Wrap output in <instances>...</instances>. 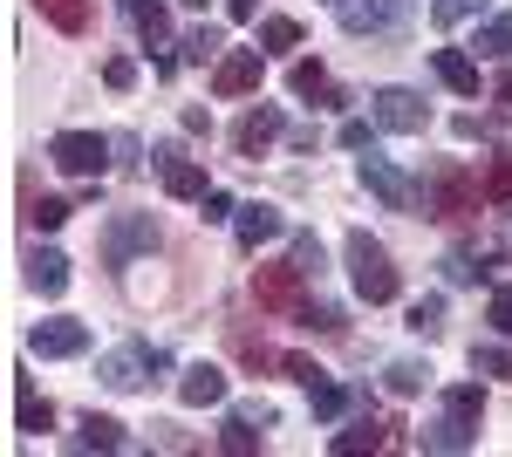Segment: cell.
Listing matches in <instances>:
<instances>
[{"label": "cell", "mask_w": 512, "mask_h": 457, "mask_svg": "<svg viewBox=\"0 0 512 457\" xmlns=\"http://www.w3.org/2000/svg\"><path fill=\"white\" fill-rule=\"evenodd\" d=\"M76 451H123V423L89 410V417L76 423Z\"/></svg>", "instance_id": "cell-20"}, {"label": "cell", "mask_w": 512, "mask_h": 457, "mask_svg": "<svg viewBox=\"0 0 512 457\" xmlns=\"http://www.w3.org/2000/svg\"><path fill=\"white\" fill-rule=\"evenodd\" d=\"M390 430H396V423H376L369 410H362L349 430H335V437H328V451H335V457H349V451H383V444H390Z\"/></svg>", "instance_id": "cell-14"}, {"label": "cell", "mask_w": 512, "mask_h": 457, "mask_svg": "<svg viewBox=\"0 0 512 457\" xmlns=\"http://www.w3.org/2000/svg\"><path fill=\"white\" fill-rule=\"evenodd\" d=\"M294 267L321 273V239H315V232H294Z\"/></svg>", "instance_id": "cell-40"}, {"label": "cell", "mask_w": 512, "mask_h": 457, "mask_svg": "<svg viewBox=\"0 0 512 457\" xmlns=\"http://www.w3.org/2000/svg\"><path fill=\"white\" fill-rule=\"evenodd\" d=\"M376 123L396 130V137H417V130H431V103L417 96V89H376Z\"/></svg>", "instance_id": "cell-6"}, {"label": "cell", "mask_w": 512, "mask_h": 457, "mask_svg": "<svg viewBox=\"0 0 512 457\" xmlns=\"http://www.w3.org/2000/svg\"><path fill=\"white\" fill-rule=\"evenodd\" d=\"M478 376H512V348H472Z\"/></svg>", "instance_id": "cell-39"}, {"label": "cell", "mask_w": 512, "mask_h": 457, "mask_svg": "<svg viewBox=\"0 0 512 457\" xmlns=\"http://www.w3.org/2000/svg\"><path fill=\"white\" fill-rule=\"evenodd\" d=\"M431 69H437V82H444V89H458V96H478V62L465 55V48H437Z\"/></svg>", "instance_id": "cell-17"}, {"label": "cell", "mask_w": 512, "mask_h": 457, "mask_svg": "<svg viewBox=\"0 0 512 457\" xmlns=\"http://www.w3.org/2000/svg\"><path fill=\"white\" fill-rule=\"evenodd\" d=\"M472 444H478V423L458 417V410H444V417L424 430V451H444V457H451V451H472Z\"/></svg>", "instance_id": "cell-15"}, {"label": "cell", "mask_w": 512, "mask_h": 457, "mask_svg": "<svg viewBox=\"0 0 512 457\" xmlns=\"http://www.w3.org/2000/svg\"><path fill=\"white\" fill-rule=\"evenodd\" d=\"M342 151H369V123H355V116L342 123Z\"/></svg>", "instance_id": "cell-44"}, {"label": "cell", "mask_w": 512, "mask_h": 457, "mask_svg": "<svg viewBox=\"0 0 512 457\" xmlns=\"http://www.w3.org/2000/svg\"><path fill=\"white\" fill-rule=\"evenodd\" d=\"M444 410H458V417H485V389H478V382H451V389H444Z\"/></svg>", "instance_id": "cell-29"}, {"label": "cell", "mask_w": 512, "mask_h": 457, "mask_svg": "<svg viewBox=\"0 0 512 457\" xmlns=\"http://www.w3.org/2000/svg\"><path fill=\"white\" fill-rule=\"evenodd\" d=\"M260 48H267V55H287V48H301V21H287V14H267V21H260Z\"/></svg>", "instance_id": "cell-26"}, {"label": "cell", "mask_w": 512, "mask_h": 457, "mask_svg": "<svg viewBox=\"0 0 512 457\" xmlns=\"http://www.w3.org/2000/svg\"><path fill=\"white\" fill-rule=\"evenodd\" d=\"M253 301L267 307V314H301L308 307V273L294 267V260L287 267H260L253 273Z\"/></svg>", "instance_id": "cell-4"}, {"label": "cell", "mask_w": 512, "mask_h": 457, "mask_svg": "<svg viewBox=\"0 0 512 457\" xmlns=\"http://www.w3.org/2000/svg\"><path fill=\"white\" fill-rule=\"evenodd\" d=\"M362 185L376 191V198H383V205H390V212H417V185H410V178H403V171H396L390 157H362Z\"/></svg>", "instance_id": "cell-9"}, {"label": "cell", "mask_w": 512, "mask_h": 457, "mask_svg": "<svg viewBox=\"0 0 512 457\" xmlns=\"http://www.w3.org/2000/svg\"><path fill=\"white\" fill-rule=\"evenodd\" d=\"M239 417H253L260 430H267V423H274V403H260V396H253V403H239Z\"/></svg>", "instance_id": "cell-45"}, {"label": "cell", "mask_w": 512, "mask_h": 457, "mask_svg": "<svg viewBox=\"0 0 512 457\" xmlns=\"http://www.w3.org/2000/svg\"><path fill=\"white\" fill-rule=\"evenodd\" d=\"M485 321H492L499 335H512V280H506V287H492V301H485Z\"/></svg>", "instance_id": "cell-38"}, {"label": "cell", "mask_w": 512, "mask_h": 457, "mask_svg": "<svg viewBox=\"0 0 512 457\" xmlns=\"http://www.w3.org/2000/svg\"><path fill=\"white\" fill-rule=\"evenodd\" d=\"M478 55H492V62L512 55V14H492V21L478 28Z\"/></svg>", "instance_id": "cell-28"}, {"label": "cell", "mask_w": 512, "mask_h": 457, "mask_svg": "<svg viewBox=\"0 0 512 457\" xmlns=\"http://www.w3.org/2000/svg\"><path fill=\"white\" fill-rule=\"evenodd\" d=\"M103 82H110V89H130V82H137V69H130L123 55H110V62H103Z\"/></svg>", "instance_id": "cell-43"}, {"label": "cell", "mask_w": 512, "mask_h": 457, "mask_svg": "<svg viewBox=\"0 0 512 457\" xmlns=\"http://www.w3.org/2000/svg\"><path fill=\"white\" fill-rule=\"evenodd\" d=\"M198 205H205V219H212V226H219V219H233V212H239V205H233V198H226V191H205Z\"/></svg>", "instance_id": "cell-42"}, {"label": "cell", "mask_w": 512, "mask_h": 457, "mask_svg": "<svg viewBox=\"0 0 512 457\" xmlns=\"http://www.w3.org/2000/svg\"><path fill=\"white\" fill-rule=\"evenodd\" d=\"M123 14H130V28L144 41H164L171 35V14H164V0H123Z\"/></svg>", "instance_id": "cell-22"}, {"label": "cell", "mask_w": 512, "mask_h": 457, "mask_svg": "<svg viewBox=\"0 0 512 457\" xmlns=\"http://www.w3.org/2000/svg\"><path fill=\"white\" fill-rule=\"evenodd\" d=\"M492 253H512V226H506V232H499V239H492Z\"/></svg>", "instance_id": "cell-47"}, {"label": "cell", "mask_w": 512, "mask_h": 457, "mask_svg": "<svg viewBox=\"0 0 512 457\" xmlns=\"http://www.w3.org/2000/svg\"><path fill=\"white\" fill-rule=\"evenodd\" d=\"M280 369H287V376L301 382V389H315V382H328V369H321L315 355H280Z\"/></svg>", "instance_id": "cell-35"}, {"label": "cell", "mask_w": 512, "mask_h": 457, "mask_svg": "<svg viewBox=\"0 0 512 457\" xmlns=\"http://www.w3.org/2000/svg\"><path fill=\"white\" fill-rule=\"evenodd\" d=\"M28 287H35V294H62V287H69V253L35 246V253H28Z\"/></svg>", "instance_id": "cell-18"}, {"label": "cell", "mask_w": 512, "mask_h": 457, "mask_svg": "<svg viewBox=\"0 0 512 457\" xmlns=\"http://www.w3.org/2000/svg\"><path fill=\"white\" fill-rule=\"evenodd\" d=\"M403 328H417V335H437V328H444V294H424V301L410 307V321H403Z\"/></svg>", "instance_id": "cell-33"}, {"label": "cell", "mask_w": 512, "mask_h": 457, "mask_svg": "<svg viewBox=\"0 0 512 457\" xmlns=\"http://www.w3.org/2000/svg\"><path fill=\"white\" fill-rule=\"evenodd\" d=\"M478 191H485V205H506V198H512V157H492Z\"/></svg>", "instance_id": "cell-30"}, {"label": "cell", "mask_w": 512, "mask_h": 457, "mask_svg": "<svg viewBox=\"0 0 512 457\" xmlns=\"http://www.w3.org/2000/svg\"><path fill=\"white\" fill-rule=\"evenodd\" d=\"M260 437H267V430H260V423L253 417H226V430H219V451H233V457H246V451H260Z\"/></svg>", "instance_id": "cell-24"}, {"label": "cell", "mask_w": 512, "mask_h": 457, "mask_svg": "<svg viewBox=\"0 0 512 457\" xmlns=\"http://www.w3.org/2000/svg\"><path fill=\"white\" fill-rule=\"evenodd\" d=\"M151 246H158V226H151V219H123V226L110 232V267H123L130 253H151Z\"/></svg>", "instance_id": "cell-19"}, {"label": "cell", "mask_w": 512, "mask_h": 457, "mask_svg": "<svg viewBox=\"0 0 512 457\" xmlns=\"http://www.w3.org/2000/svg\"><path fill=\"white\" fill-rule=\"evenodd\" d=\"M294 321H301V328H321V335H335V328H342V314H335V307H301V314H294Z\"/></svg>", "instance_id": "cell-41"}, {"label": "cell", "mask_w": 512, "mask_h": 457, "mask_svg": "<svg viewBox=\"0 0 512 457\" xmlns=\"http://www.w3.org/2000/svg\"><path fill=\"white\" fill-rule=\"evenodd\" d=\"M260 76H267V48H233V55H219L212 89H219V96H253Z\"/></svg>", "instance_id": "cell-8"}, {"label": "cell", "mask_w": 512, "mask_h": 457, "mask_svg": "<svg viewBox=\"0 0 512 457\" xmlns=\"http://www.w3.org/2000/svg\"><path fill=\"white\" fill-rule=\"evenodd\" d=\"M280 130H287V123H280V110H267V103H260V110H246V116H239V130H233L239 157H260V151L280 137Z\"/></svg>", "instance_id": "cell-13"}, {"label": "cell", "mask_w": 512, "mask_h": 457, "mask_svg": "<svg viewBox=\"0 0 512 457\" xmlns=\"http://www.w3.org/2000/svg\"><path fill=\"white\" fill-rule=\"evenodd\" d=\"M110 137H96V130H62L55 144H48V157H55V171H69V178H103L110 171Z\"/></svg>", "instance_id": "cell-3"}, {"label": "cell", "mask_w": 512, "mask_h": 457, "mask_svg": "<svg viewBox=\"0 0 512 457\" xmlns=\"http://www.w3.org/2000/svg\"><path fill=\"white\" fill-rule=\"evenodd\" d=\"M417 205H424V219H444V226H458V219L485 212V191H478L472 171H458V164H437L431 178L417 185Z\"/></svg>", "instance_id": "cell-1"}, {"label": "cell", "mask_w": 512, "mask_h": 457, "mask_svg": "<svg viewBox=\"0 0 512 457\" xmlns=\"http://www.w3.org/2000/svg\"><path fill=\"white\" fill-rule=\"evenodd\" d=\"M219 48H226V41H219V28H192V35H185V62H212Z\"/></svg>", "instance_id": "cell-37"}, {"label": "cell", "mask_w": 512, "mask_h": 457, "mask_svg": "<svg viewBox=\"0 0 512 457\" xmlns=\"http://www.w3.org/2000/svg\"><path fill=\"white\" fill-rule=\"evenodd\" d=\"M158 178H164V191H171V198H205V171H198L192 157L185 151H158Z\"/></svg>", "instance_id": "cell-12"}, {"label": "cell", "mask_w": 512, "mask_h": 457, "mask_svg": "<svg viewBox=\"0 0 512 457\" xmlns=\"http://www.w3.org/2000/svg\"><path fill=\"white\" fill-rule=\"evenodd\" d=\"M308 396H315V417H321V423H335L342 410H349V389H342V382H315Z\"/></svg>", "instance_id": "cell-31"}, {"label": "cell", "mask_w": 512, "mask_h": 457, "mask_svg": "<svg viewBox=\"0 0 512 457\" xmlns=\"http://www.w3.org/2000/svg\"><path fill=\"white\" fill-rule=\"evenodd\" d=\"M424 382H431V369H424V362H410V355H403V362H390V369H383V389H390V396H417V389H424Z\"/></svg>", "instance_id": "cell-27"}, {"label": "cell", "mask_w": 512, "mask_h": 457, "mask_svg": "<svg viewBox=\"0 0 512 457\" xmlns=\"http://www.w3.org/2000/svg\"><path fill=\"white\" fill-rule=\"evenodd\" d=\"M349 287L362 294L369 307H383L396 301V267H390V253H383V239H369V232H349Z\"/></svg>", "instance_id": "cell-2"}, {"label": "cell", "mask_w": 512, "mask_h": 457, "mask_svg": "<svg viewBox=\"0 0 512 457\" xmlns=\"http://www.w3.org/2000/svg\"><path fill=\"white\" fill-rule=\"evenodd\" d=\"M226 14H233V21H253V14H260V0H226Z\"/></svg>", "instance_id": "cell-46"}, {"label": "cell", "mask_w": 512, "mask_h": 457, "mask_svg": "<svg viewBox=\"0 0 512 457\" xmlns=\"http://www.w3.org/2000/svg\"><path fill=\"white\" fill-rule=\"evenodd\" d=\"M14 423H21V430H48V423H55L48 396H35V389H28V376L14 382Z\"/></svg>", "instance_id": "cell-23"}, {"label": "cell", "mask_w": 512, "mask_h": 457, "mask_svg": "<svg viewBox=\"0 0 512 457\" xmlns=\"http://www.w3.org/2000/svg\"><path fill=\"white\" fill-rule=\"evenodd\" d=\"M444 280L451 287H472V280H485V267H478L472 253H444Z\"/></svg>", "instance_id": "cell-36"}, {"label": "cell", "mask_w": 512, "mask_h": 457, "mask_svg": "<svg viewBox=\"0 0 512 457\" xmlns=\"http://www.w3.org/2000/svg\"><path fill=\"white\" fill-rule=\"evenodd\" d=\"M328 7H342V0H328Z\"/></svg>", "instance_id": "cell-49"}, {"label": "cell", "mask_w": 512, "mask_h": 457, "mask_svg": "<svg viewBox=\"0 0 512 457\" xmlns=\"http://www.w3.org/2000/svg\"><path fill=\"white\" fill-rule=\"evenodd\" d=\"M69 212H76L69 198H35V205H28V226H35V232H55Z\"/></svg>", "instance_id": "cell-32"}, {"label": "cell", "mask_w": 512, "mask_h": 457, "mask_svg": "<svg viewBox=\"0 0 512 457\" xmlns=\"http://www.w3.org/2000/svg\"><path fill=\"white\" fill-rule=\"evenodd\" d=\"M28 348L48 355V362H62V355H82V348H89V328H82V321H35V328H28Z\"/></svg>", "instance_id": "cell-10"}, {"label": "cell", "mask_w": 512, "mask_h": 457, "mask_svg": "<svg viewBox=\"0 0 512 457\" xmlns=\"http://www.w3.org/2000/svg\"><path fill=\"white\" fill-rule=\"evenodd\" d=\"M192 7H205V0H192Z\"/></svg>", "instance_id": "cell-50"}, {"label": "cell", "mask_w": 512, "mask_h": 457, "mask_svg": "<svg viewBox=\"0 0 512 457\" xmlns=\"http://www.w3.org/2000/svg\"><path fill=\"white\" fill-rule=\"evenodd\" d=\"M499 103H512V69H506V76H499Z\"/></svg>", "instance_id": "cell-48"}, {"label": "cell", "mask_w": 512, "mask_h": 457, "mask_svg": "<svg viewBox=\"0 0 512 457\" xmlns=\"http://www.w3.org/2000/svg\"><path fill=\"white\" fill-rule=\"evenodd\" d=\"M151 369H164V348H144V342H130V348H110L96 376L110 382L117 396H130V389H144V382H151Z\"/></svg>", "instance_id": "cell-5"}, {"label": "cell", "mask_w": 512, "mask_h": 457, "mask_svg": "<svg viewBox=\"0 0 512 457\" xmlns=\"http://www.w3.org/2000/svg\"><path fill=\"white\" fill-rule=\"evenodd\" d=\"M472 14H485V0H437L431 7L437 28H458V21H472Z\"/></svg>", "instance_id": "cell-34"}, {"label": "cell", "mask_w": 512, "mask_h": 457, "mask_svg": "<svg viewBox=\"0 0 512 457\" xmlns=\"http://www.w3.org/2000/svg\"><path fill=\"white\" fill-rule=\"evenodd\" d=\"M178 396H185L192 410H205V403H226V369H212V362H192V369L178 376Z\"/></svg>", "instance_id": "cell-16"}, {"label": "cell", "mask_w": 512, "mask_h": 457, "mask_svg": "<svg viewBox=\"0 0 512 457\" xmlns=\"http://www.w3.org/2000/svg\"><path fill=\"white\" fill-rule=\"evenodd\" d=\"M335 14H342L349 35H396L410 21V0H342Z\"/></svg>", "instance_id": "cell-7"}, {"label": "cell", "mask_w": 512, "mask_h": 457, "mask_svg": "<svg viewBox=\"0 0 512 457\" xmlns=\"http://www.w3.org/2000/svg\"><path fill=\"white\" fill-rule=\"evenodd\" d=\"M233 232H239V246H246V253H260L267 239H280V232H287V219H280L274 205H239V212H233Z\"/></svg>", "instance_id": "cell-11"}, {"label": "cell", "mask_w": 512, "mask_h": 457, "mask_svg": "<svg viewBox=\"0 0 512 457\" xmlns=\"http://www.w3.org/2000/svg\"><path fill=\"white\" fill-rule=\"evenodd\" d=\"M294 96H321V103H328V110H342V89H335V82H328V69H321V62H294Z\"/></svg>", "instance_id": "cell-21"}, {"label": "cell", "mask_w": 512, "mask_h": 457, "mask_svg": "<svg viewBox=\"0 0 512 457\" xmlns=\"http://www.w3.org/2000/svg\"><path fill=\"white\" fill-rule=\"evenodd\" d=\"M41 7V21H55L62 35H82L89 28V0H35Z\"/></svg>", "instance_id": "cell-25"}]
</instances>
